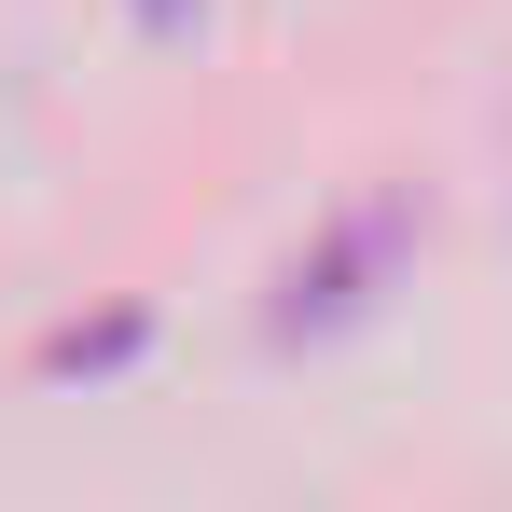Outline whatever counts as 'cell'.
I'll return each mask as SVG.
<instances>
[{
	"label": "cell",
	"mask_w": 512,
	"mask_h": 512,
	"mask_svg": "<svg viewBox=\"0 0 512 512\" xmlns=\"http://www.w3.org/2000/svg\"><path fill=\"white\" fill-rule=\"evenodd\" d=\"M402 236H416V208H402V194L346 208L333 236H319V250L291 263V277H277V333H346V319L374 305V277L402 263Z\"/></svg>",
	"instance_id": "6da1fadb"
}]
</instances>
